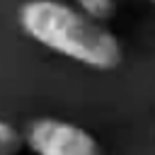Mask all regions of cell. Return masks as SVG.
Segmentation results:
<instances>
[{
  "label": "cell",
  "mask_w": 155,
  "mask_h": 155,
  "mask_svg": "<svg viewBox=\"0 0 155 155\" xmlns=\"http://www.w3.org/2000/svg\"><path fill=\"white\" fill-rule=\"evenodd\" d=\"M24 140L34 155H102L90 131L51 116L31 121Z\"/></svg>",
  "instance_id": "obj_2"
},
{
  "label": "cell",
  "mask_w": 155,
  "mask_h": 155,
  "mask_svg": "<svg viewBox=\"0 0 155 155\" xmlns=\"http://www.w3.org/2000/svg\"><path fill=\"white\" fill-rule=\"evenodd\" d=\"M17 22L36 44L87 68L111 70L121 63V44L104 22L63 0H27L17 12Z\"/></svg>",
  "instance_id": "obj_1"
},
{
  "label": "cell",
  "mask_w": 155,
  "mask_h": 155,
  "mask_svg": "<svg viewBox=\"0 0 155 155\" xmlns=\"http://www.w3.org/2000/svg\"><path fill=\"white\" fill-rule=\"evenodd\" d=\"M150 2H153V5H155V0H150Z\"/></svg>",
  "instance_id": "obj_5"
},
{
  "label": "cell",
  "mask_w": 155,
  "mask_h": 155,
  "mask_svg": "<svg viewBox=\"0 0 155 155\" xmlns=\"http://www.w3.org/2000/svg\"><path fill=\"white\" fill-rule=\"evenodd\" d=\"M75 7L97 22H107L116 12V0H75Z\"/></svg>",
  "instance_id": "obj_3"
},
{
  "label": "cell",
  "mask_w": 155,
  "mask_h": 155,
  "mask_svg": "<svg viewBox=\"0 0 155 155\" xmlns=\"http://www.w3.org/2000/svg\"><path fill=\"white\" fill-rule=\"evenodd\" d=\"M24 145V136L7 121L0 119V155H19Z\"/></svg>",
  "instance_id": "obj_4"
}]
</instances>
